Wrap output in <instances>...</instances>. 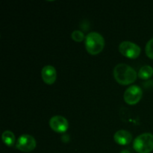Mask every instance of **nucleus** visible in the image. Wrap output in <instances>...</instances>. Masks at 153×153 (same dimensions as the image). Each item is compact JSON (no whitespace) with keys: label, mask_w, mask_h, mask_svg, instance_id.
<instances>
[{"label":"nucleus","mask_w":153,"mask_h":153,"mask_svg":"<svg viewBox=\"0 0 153 153\" xmlns=\"http://www.w3.org/2000/svg\"><path fill=\"white\" fill-rule=\"evenodd\" d=\"M114 76L119 84L130 85L136 80L137 72L134 68L126 64H119L114 69Z\"/></svg>","instance_id":"obj_1"},{"label":"nucleus","mask_w":153,"mask_h":153,"mask_svg":"<svg viewBox=\"0 0 153 153\" xmlns=\"http://www.w3.org/2000/svg\"><path fill=\"white\" fill-rule=\"evenodd\" d=\"M104 37L98 32L92 31L86 36L85 39V47L88 53L91 55H98L104 49Z\"/></svg>","instance_id":"obj_2"},{"label":"nucleus","mask_w":153,"mask_h":153,"mask_svg":"<svg viewBox=\"0 0 153 153\" xmlns=\"http://www.w3.org/2000/svg\"><path fill=\"white\" fill-rule=\"evenodd\" d=\"M133 147L138 153H149L153 150V134L143 133L134 140Z\"/></svg>","instance_id":"obj_3"},{"label":"nucleus","mask_w":153,"mask_h":153,"mask_svg":"<svg viewBox=\"0 0 153 153\" xmlns=\"http://www.w3.org/2000/svg\"><path fill=\"white\" fill-rule=\"evenodd\" d=\"M119 51L123 56L134 59L140 55L141 49L138 45L133 42L123 41L119 46Z\"/></svg>","instance_id":"obj_4"},{"label":"nucleus","mask_w":153,"mask_h":153,"mask_svg":"<svg viewBox=\"0 0 153 153\" xmlns=\"http://www.w3.org/2000/svg\"><path fill=\"white\" fill-rule=\"evenodd\" d=\"M143 96V91L137 85H131L124 93V101L128 105H135L140 102Z\"/></svg>","instance_id":"obj_5"},{"label":"nucleus","mask_w":153,"mask_h":153,"mask_svg":"<svg viewBox=\"0 0 153 153\" xmlns=\"http://www.w3.org/2000/svg\"><path fill=\"white\" fill-rule=\"evenodd\" d=\"M37 146V142L34 137L29 134H22L18 138L16 143V149L24 152H29L34 150Z\"/></svg>","instance_id":"obj_6"},{"label":"nucleus","mask_w":153,"mask_h":153,"mask_svg":"<svg viewBox=\"0 0 153 153\" xmlns=\"http://www.w3.org/2000/svg\"><path fill=\"white\" fill-rule=\"evenodd\" d=\"M49 126L55 132L64 133L68 129L69 123L65 117L57 115L51 118L49 120Z\"/></svg>","instance_id":"obj_7"},{"label":"nucleus","mask_w":153,"mask_h":153,"mask_svg":"<svg viewBox=\"0 0 153 153\" xmlns=\"http://www.w3.org/2000/svg\"><path fill=\"white\" fill-rule=\"evenodd\" d=\"M41 76L45 83L47 85H52L56 80V70L52 65L45 66L41 70Z\"/></svg>","instance_id":"obj_8"},{"label":"nucleus","mask_w":153,"mask_h":153,"mask_svg":"<svg viewBox=\"0 0 153 153\" xmlns=\"http://www.w3.org/2000/svg\"><path fill=\"white\" fill-rule=\"evenodd\" d=\"M114 139L117 144L125 146L131 143L132 140V135L129 131L126 130H119L114 134Z\"/></svg>","instance_id":"obj_9"},{"label":"nucleus","mask_w":153,"mask_h":153,"mask_svg":"<svg viewBox=\"0 0 153 153\" xmlns=\"http://www.w3.org/2000/svg\"><path fill=\"white\" fill-rule=\"evenodd\" d=\"M1 139L4 144L7 145V146H13V144L15 143V140H16L14 134L9 130H6L2 133Z\"/></svg>","instance_id":"obj_10"},{"label":"nucleus","mask_w":153,"mask_h":153,"mask_svg":"<svg viewBox=\"0 0 153 153\" xmlns=\"http://www.w3.org/2000/svg\"><path fill=\"white\" fill-rule=\"evenodd\" d=\"M153 75V68L151 66L149 65H145L143 67H142L140 69L138 72V77L141 79H149Z\"/></svg>","instance_id":"obj_11"},{"label":"nucleus","mask_w":153,"mask_h":153,"mask_svg":"<svg viewBox=\"0 0 153 153\" xmlns=\"http://www.w3.org/2000/svg\"><path fill=\"white\" fill-rule=\"evenodd\" d=\"M71 37L73 40L76 42H82L85 39V34L82 31H79V30H75L72 33Z\"/></svg>","instance_id":"obj_12"},{"label":"nucleus","mask_w":153,"mask_h":153,"mask_svg":"<svg viewBox=\"0 0 153 153\" xmlns=\"http://www.w3.org/2000/svg\"><path fill=\"white\" fill-rule=\"evenodd\" d=\"M145 51H146V55L151 59H153V38L147 42Z\"/></svg>","instance_id":"obj_13"},{"label":"nucleus","mask_w":153,"mask_h":153,"mask_svg":"<svg viewBox=\"0 0 153 153\" xmlns=\"http://www.w3.org/2000/svg\"><path fill=\"white\" fill-rule=\"evenodd\" d=\"M120 153H130V152H129V151L126 150H126H123Z\"/></svg>","instance_id":"obj_14"}]
</instances>
